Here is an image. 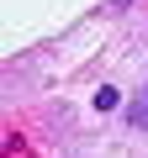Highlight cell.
Wrapping results in <instances>:
<instances>
[{
    "instance_id": "7a4b0ae2",
    "label": "cell",
    "mask_w": 148,
    "mask_h": 158,
    "mask_svg": "<svg viewBox=\"0 0 148 158\" xmlns=\"http://www.w3.org/2000/svg\"><path fill=\"white\" fill-rule=\"evenodd\" d=\"M132 121H137V127H148V95H143V100L132 106Z\"/></svg>"
},
{
    "instance_id": "6da1fadb",
    "label": "cell",
    "mask_w": 148,
    "mask_h": 158,
    "mask_svg": "<svg viewBox=\"0 0 148 158\" xmlns=\"http://www.w3.org/2000/svg\"><path fill=\"white\" fill-rule=\"evenodd\" d=\"M95 106H101V111H111V106H122V95L106 85V90H95Z\"/></svg>"
}]
</instances>
